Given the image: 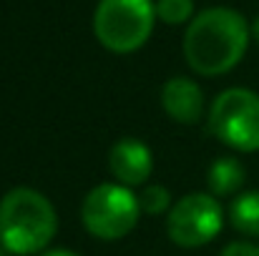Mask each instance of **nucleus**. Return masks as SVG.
<instances>
[{"label":"nucleus","instance_id":"0eeeda50","mask_svg":"<svg viewBox=\"0 0 259 256\" xmlns=\"http://www.w3.org/2000/svg\"><path fill=\"white\" fill-rule=\"evenodd\" d=\"M108 169L118 178V183L139 186L151 176V169H154L151 148L141 143L139 138H121L118 143H113L108 153Z\"/></svg>","mask_w":259,"mask_h":256},{"label":"nucleus","instance_id":"f8f14e48","mask_svg":"<svg viewBox=\"0 0 259 256\" xmlns=\"http://www.w3.org/2000/svg\"><path fill=\"white\" fill-rule=\"evenodd\" d=\"M194 13V0H159L156 3V18H161L164 23H186Z\"/></svg>","mask_w":259,"mask_h":256},{"label":"nucleus","instance_id":"4468645a","mask_svg":"<svg viewBox=\"0 0 259 256\" xmlns=\"http://www.w3.org/2000/svg\"><path fill=\"white\" fill-rule=\"evenodd\" d=\"M40 256H78L76 251H68V249H56V251H46Z\"/></svg>","mask_w":259,"mask_h":256},{"label":"nucleus","instance_id":"dca6fc26","mask_svg":"<svg viewBox=\"0 0 259 256\" xmlns=\"http://www.w3.org/2000/svg\"><path fill=\"white\" fill-rule=\"evenodd\" d=\"M0 256H8V251H5V249H3V246H0Z\"/></svg>","mask_w":259,"mask_h":256},{"label":"nucleus","instance_id":"39448f33","mask_svg":"<svg viewBox=\"0 0 259 256\" xmlns=\"http://www.w3.org/2000/svg\"><path fill=\"white\" fill-rule=\"evenodd\" d=\"M209 131L234 151H259V95L249 88L222 90L209 108Z\"/></svg>","mask_w":259,"mask_h":256},{"label":"nucleus","instance_id":"6e6552de","mask_svg":"<svg viewBox=\"0 0 259 256\" xmlns=\"http://www.w3.org/2000/svg\"><path fill=\"white\" fill-rule=\"evenodd\" d=\"M161 106L176 123H196L204 113V93L191 78L174 76L161 88Z\"/></svg>","mask_w":259,"mask_h":256},{"label":"nucleus","instance_id":"ddd939ff","mask_svg":"<svg viewBox=\"0 0 259 256\" xmlns=\"http://www.w3.org/2000/svg\"><path fill=\"white\" fill-rule=\"evenodd\" d=\"M219 256H259V246L247 241H234V244H227Z\"/></svg>","mask_w":259,"mask_h":256},{"label":"nucleus","instance_id":"7ed1b4c3","mask_svg":"<svg viewBox=\"0 0 259 256\" xmlns=\"http://www.w3.org/2000/svg\"><path fill=\"white\" fill-rule=\"evenodd\" d=\"M154 18L156 5L151 0H101L93 15V30L108 50L131 53L149 40Z\"/></svg>","mask_w":259,"mask_h":256},{"label":"nucleus","instance_id":"9d476101","mask_svg":"<svg viewBox=\"0 0 259 256\" xmlns=\"http://www.w3.org/2000/svg\"><path fill=\"white\" fill-rule=\"evenodd\" d=\"M229 221L239 234L259 239V191L239 193L229 203Z\"/></svg>","mask_w":259,"mask_h":256},{"label":"nucleus","instance_id":"9b49d317","mask_svg":"<svg viewBox=\"0 0 259 256\" xmlns=\"http://www.w3.org/2000/svg\"><path fill=\"white\" fill-rule=\"evenodd\" d=\"M139 203H141V211H146L151 216H159L171 206V193H169V188H164L159 183H151L139 196Z\"/></svg>","mask_w":259,"mask_h":256},{"label":"nucleus","instance_id":"f03ea898","mask_svg":"<svg viewBox=\"0 0 259 256\" xmlns=\"http://www.w3.org/2000/svg\"><path fill=\"white\" fill-rule=\"evenodd\" d=\"M56 231V209L40 191L20 186L0 198V246L8 254H40Z\"/></svg>","mask_w":259,"mask_h":256},{"label":"nucleus","instance_id":"2eb2a0df","mask_svg":"<svg viewBox=\"0 0 259 256\" xmlns=\"http://www.w3.org/2000/svg\"><path fill=\"white\" fill-rule=\"evenodd\" d=\"M252 33H254V38L259 40V15H257V20H254V25H252Z\"/></svg>","mask_w":259,"mask_h":256},{"label":"nucleus","instance_id":"20e7f679","mask_svg":"<svg viewBox=\"0 0 259 256\" xmlns=\"http://www.w3.org/2000/svg\"><path fill=\"white\" fill-rule=\"evenodd\" d=\"M141 216L139 196L123 183H101L83 201L81 219L91 236L101 241H118L134 231Z\"/></svg>","mask_w":259,"mask_h":256},{"label":"nucleus","instance_id":"f257e3e1","mask_svg":"<svg viewBox=\"0 0 259 256\" xmlns=\"http://www.w3.org/2000/svg\"><path fill=\"white\" fill-rule=\"evenodd\" d=\"M249 43V25L242 13L214 5L191 18L184 35V56L199 76H222L232 71Z\"/></svg>","mask_w":259,"mask_h":256},{"label":"nucleus","instance_id":"1a4fd4ad","mask_svg":"<svg viewBox=\"0 0 259 256\" xmlns=\"http://www.w3.org/2000/svg\"><path fill=\"white\" fill-rule=\"evenodd\" d=\"M244 181H247V169L234 156L217 159L209 169V176H206L211 196H232L244 186Z\"/></svg>","mask_w":259,"mask_h":256},{"label":"nucleus","instance_id":"423d86ee","mask_svg":"<svg viewBox=\"0 0 259 256\" xmlns=\"http://www.w3.org/2000/svg\"><path fill=\"white\" fill-rule=\"evenodd\" d=\"M224 226V209L211 193H189L179 198L166 216V234L176 246L196 249L209 244Z\"/></svg>","mask_w":259,"mask_h":256}]
</instances>
